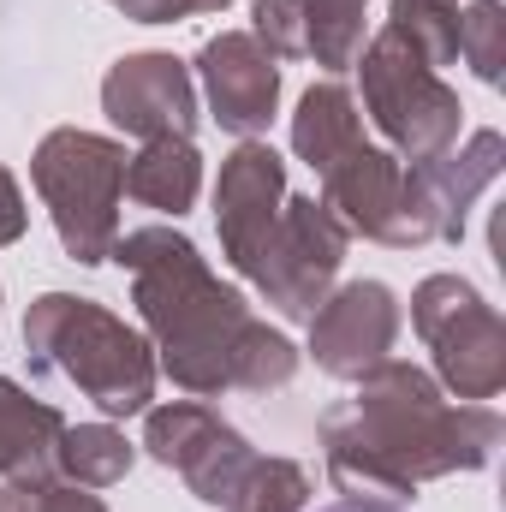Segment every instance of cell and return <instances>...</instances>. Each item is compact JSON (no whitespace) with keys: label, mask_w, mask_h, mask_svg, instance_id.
I'll return each mask as SVG.
<instances>
[{"label":"cell","mask_w":506,"mask_h":512,"mask_svg":"<svg viewBox=\"0 0 506 512\" xmlns=\"http://www.w3.org/2000/svg\"><path fill=\"white\" fill-rule=\"evenodd\" d=\"M114 262L131 274V304L149 328L155 370L173 387L215 399L227 387L268 393L298 376V346L256 322L239 286H221L203 251L179 227H137L120 233Z\"/></svg>","instance_id":"1"},{"label":"cell","mask_w":506,"mask_h":512,"mask_svg":"<svg viewBox=\"0 0 506 512\" xmlns=\"http://www.w3.org/2000/svg\"><path fill=\"white\" fill-rule=\"evenodd\" d=\"M322 447L340 495L399 507L435 477L483 471L501 447V417L471 399L447 405L429 370L381 358L358 376V393L322 417Z\"/></svg>","instance_id":"2"},{"label":"cell","mask_w":506,"mask_h":512,"mask_svg":"<svg viewBox=\"0 0 506 512\" xmlns=\"http://www.w3.org/2000/svg\"><path fill=\"white\" fill-rule=\"evenodd\" d=\"M24 358H30V376H54V382L78 387L108 417H137L155 399L149 340L96 298L42 292L24 316Z\"/></svg>","instance_id":"3"},{"label":"cell","mask_w":506,"mask_h":512,"mask_svg":"<svg viewBox=\"0 0 506 512\" xmlns=\"http://www.w3.org/2000/svg\"><path fill=\"white\" fill-rule=\"evenodd\" d=\"M30 185L60 233V251L84 268L108 262L120 245V197H126V149L102 131L60 126L30 155Z\"/></svg>","instance_id":"4"},{"label":"cell","mask_w":506,"mask_h":512,"mask_svg":"<svg viewBox=\"0 0 506 512\" xmlns=\"http://www.w3.org/2000/svg\"><path fill=\"white\" fill-rule=\"evenodd\" d=\"M411 328L435 352L447 393L483 405L506 387V322L465 274H429L411 292Z\"/></svg>","instance_id":"5"},{"label":"cell","mask_w":506,"mask_h":512,"mask_svg":"<svg viewBox=\"0 0 506 512\" xmlns=\"http://www.w3.org/2000/svg\"><path fill=\"white\" fill-rule=\"evenodd\" d=\"M358 72H364V108L376 131L417 167V161H435L459 143V90H447V78L435 66H423L393 30H381L376 42L358 54Z\"/></svg>","instance_id":"6"},{"label":"cell","mask_w":506,"mask_h":512,"mask_svg":"<svg viewBox=\"0 0 506 512\" xmlns=\"http://www.w3.org/2000/svg\"><path fill=\"white\" fill-rule=\"evenodd\" d=\"M346 245H352V233L340 227V215L322 197H286V209H280V221L251 268L256 292L286 322H310L322 310V298L334 292Z\"/></svg>","instance_id":"7"},{"label":"cell","mask_w":506,"mask_h":512,"mask_svg":"<svg viewBox=\"0 0 506 512\" xmlns=\"http://www.w3.org/2000/svg\"><path fill=\"white\" fill-rule=\"evenodd\" d=\"M143 447H149V459L167 465L203 507H227L256 465L251 441H245L221 411H209V405H197V399L149 405V411H143Z\"/></svg>","instance_id":"8"},{"label":"cell","mask_w":506,"mask_h":512,"mask_svg":"<svg viewBox=\"0 0 506 512\" xmlns=\"http://www.w3.org/2000/svg\"><path fill=\"white\" fill-rule=\"evenodd\" d=\"M316 179H322V203L340 215L346 233H364V239L393 245V251L423 245L417 203H411V167H399V155L358 143L352 155H340Z\"/></svg>","instance_id":"9"},{"label":"cell","mask_w":506,"mask_h":512,"mask_svg":"<svg viewBox=\"0 0 506 512\" xmlns=\"http://www.w3.org/2000/svg\"><path fill=\"white\" fill-rule=\"evenodd\" d=\"M399 340V298L381 280H346L310 316V358L334 382H358Z\"/></svg>","instance_id":"10"},{"label":"cell","mask_w":506,"mask_h":512,"mask_svg":"<svg viewBox=\"0 0 506 512\" xmlns=\"http://www.w3.org/2000/svg\"><path fill=\"white\" fill-rule=\"evenodd\" d=\"M286 161L262 143L245 137L227 161H221V185H215V227H221V256L251 280L256 256L268 245L280 209H286Z\"/></svg>","instance_id":"11"},{"label":"cell","mask_w":506,"mask_h":512,"mask_svg":"<svg viewBox=\"0 0 506 512\" xmlns=\"http://www.w3.org/2000/svg\"><path fill=\"white\" fill-rule=\"evenodd\" d=\"M102 114L126 137H191L197 131V84L173 54H126L102 78Z\"/></svg>","instance_id":"12"},{"label":"cell","mask_w":506,"mask_h":512,"mask_svg":"<svg viewBox=\"0 0 506 512\" xmlns=\"http://www.w3.org/2000/svg\"><path fill=\"white\" fill-rule=\"evenodd\" d=\"M197 78L209 96L215 126L233 137H262L280 108V60L256 42L251 30H221L197 54Z\"/></svg>","instance_id":"13"},{"label":"cell","mask_w":506,"mask_h":512,"mask_svg":"<svg viewBox=\"0 0 506 512\" xmlns=\"http://www.w3.org/2000/svg\"><path fill=\"white\" fill-rule=\"evenodd\" d=\"M506 167V137L501 131H471V143L435 155V161H417L411 167V203H417V227H423V245H459L465 233V215L477 209V197L501 179Z\"/></svg>","instance_id":"14"},{"label":"cell","mask_w":506,"mask_h":512,"mask_svg":"<svg viewBox=\"0 0 506 512\" xmlns=\"http://www.w3.org/2000/svg\"><path fill=\"white\" fill-rule=\"evenodd\" d=\"M364 6L370 0H256V42L274 60H316L322 72H346L364 54Z\"/></svg>","instance_id":"15"},{"label":"cell","mask_w":506,"mask_h":512,"mask_svg":"<svg viewBox=\"0 0 506 512\" xmlns=\"http://www.w3.org/2000/svg\"><path fill=\"white\" fill-rule=\"evenodd\" d=\"M60 435H66V417L48 399H30L12 376H0V477L6 483L54 477Z\"/></svg>","instance_id":"16"},{"label":"cell","mask_w":506,"mask_h":512,"mask_svg":"<svg viewBox=\"0 0 506 512\" xmlns=\"http://www.w3.org/2000/svg\"><path fill=\"white\" fill-rule=\"evenodd\" d=\"M126 191L143 209L185 215L203 191V155L191 137H149L137 155H126Z\"/></svg>","instance_id":"17"},{"label":"cell","mask_w":506,"mask_h":512,"mask_svg":"<svg viewBox=\"0 0 506 512\" xmlns=\"http://www.w3.org/2000/svg\"><path fill=\"white\" fill-rule=\"evenodd\" d=\"M358 143H364V114H358V96L346 84H310L298 96V114H292V149H298V161H310L316 173H328Z\"/></svg>","instance_id":"18"},{"label":"cell","mask_w":506,"mask_h":512,"mask_svg":"<svg viewBox=\"0 0 506 512\" xmlns=\"http://www.w3.org/2000/svg\"><path fill=\"white\" fill-rule=\"evenodd\" d=\"M131 471V441L108 423H66L60 453H54V477L78 483V489H114Z\"/></svg>","instance_id":"19"},{"label":"cell","mask_w":506,"mask_h":512,"mask_svg":"<svg viewBox=\"0 0 506 512\" xmlns=\"http://www.w3.org/2000/svg\"><path fill=\"white\" fill-rule=\"evenodd\" d=\"M387 30L435 72L459 60V0H393Z\"/></svg>","instance_id":"20"},{"label":"cell","mask_w":506,"mask_h":512,"mask_svg":"<svg viewBox=\"0 0 506 512\" xmlns=\"http://www.w3.org/2000/svg\"><path fill=\"white\" fill-rule=\"evenodd\" d=\"M310 501V471L292 459H256L251 477L221 512H304Z\"/></svg>","instance_id":"21"},{"label":"cell","mask_w":506,"mask_h":512,"mask_svg":"<svg viewBox=\"0 0 506 512\" xmlns=\"http://www.w3.org/2000/svg\"><path fill=\"white\" fill-rule=\"evenodd\" d=\"M459 54L471 60V72L483 84H501L506 78V6L477 0L471 12H459Z\"/></svg>","instance_id":"22"},{"label":"cell","mask_w":506,"mask_h":512,"mask_svg":"<svg viewBox=\"0 0 506 512\" xmlns=\"http://www.w3.org/2000/svg\"><path fill=\"white\" fill-rule=\"evenodd\" d=\"M0 512H108L90 489L66 483V477H24L0 489Z\"/></svg>","instance_id":"23"},{"label":"cell","mask_w":506,"mask_h":512,"mask_svg":"<svg viewBox=\"0 0 506 512\" xmlns=\"http://www.w3.org/2000/svg\"><path fill=\"white\" fill-rule=\"evenodd\" d=\"M120 6L137 24H179V18H197V12H227L233 0H108Z\"/></svg>","instance_id":"24"},{"label":"cell","mask_w":506,"mask_h":512,"mask_svg":"<svg viewBox=\"0 0 506 512\" xmlns=\"http://www.w3.org/2000/svg\"><path fill=\"white\" fill-rule=\"evenodd\" d=\"M24 221H30V209H24V191H18V179L0 167V245L24 239Z\"/></svg>","instance_id":"25"},{"label":"cell","mask_w":506,"mask_h":512,"mask_svg":"<svg viewBox=\"0 0 506 512\" xmlns=\"http://www.w3.org/2000/svg\"><path fill=\"white\" fill-rule=\"evenodd\" d=\"M316 512H399L393 501H364V495H346V501H334V507H316Z\"/></svg>","instance_id":"26"}]
</instances>
